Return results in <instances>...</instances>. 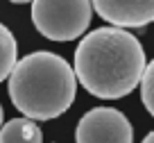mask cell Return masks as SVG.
Listing matches in <instances>:
<instances>
[{
    "label": "cell",
    "instance_id": "5",
    "mask_svg": "<svg viewBox=\"0 0 154 143\" xmlns=\"http://www.w3.org/2000/svg\"><path fill=\"white\" fill-rule=\"evenodd\" d=\"M91 5L93 11L116 30L154 23V0H95Z\"/></svg>",
    "mask_w": 154,
    "mask_h": 143
},
{
    "label": "cell",
    "instance_id": "9",
    "mask_svg": "<svg viewBox=\"0 0 154 143\" xmlns=\"http://www.w3.org/2000/svg\"><path fill=\"white\" fill-rule=\"evenodd\" d=\"M140 143H154V132H149V134H147V136H145Z\"/></svg>",
    "mask_w": 154,
    "mask_h": 143
},
{
    "label": "cell",
    "instance_id": "6",
    "mask_svg": "<svg viewBox=\"0 0 154 143\" xmlns=\"http://www.w3.org/2000/svg\"><path fill=\"white\" fill-rule=\"evenodd\" d=\"M0 143H43L38 123L29 118H11L0 127Z\"/></svg>",
    "mask_w": 154,
    "mask_h": 143
},
{
    "label": "cell",
    "instance_id": "3",
    "mask_svg": "<svg viewBox=\"0 0 154 143\" xmlns=\"http://www.w3.org/2000/svg\"><path fill=\"white\" fill-rule=\"evenodd\" d=\"M93 5L88 0H36L32 2V23L50 41H75L91 25Z\"/></svg>",
    "mask_w": 154,
    "mask_h": 143
},
{
    "label": "cell",
    "instance_id": "8",
    "mask_svg": "<svg viewBox=\"0 0 154 143\" xmlns=\"http://www.w3.org/2000/svg\"><path fill=\"white\" fill-rule=\"evenodd\" d=\"M138 86H140V98H143L145 109L149 111V116H154V59L147 62Z\"/></svg>",
    "mask_w": 154,
    "mask_h": 143
},
{
    "label": "cell",
    "instance_id": "7",
    "mask_svg": "<svg viewBox=\"0 0 154 143\" xmlns=\"http://www.w3.org/2000/svg\"><path fill=\"white\" fill-rule=\"evenodd\" d=\"M16 62H18V46L7 25L0 23V82L9 80L11 71H14Z\"/></svg>",
    "mask_w": 154,
    "mask_h": 143
},
{
    "label": "cell",
    "instance_id": "2",
    "mask_svg": "<svg viewBox=\"0 0 154 143\" xmlns=\"http://www.w3.org/2000/svg\"><path fill=\"white\" fill-rule=\"evenodd\" d=\"M9 98L29 120H52L63 116L77 98L72 66L57 52L36 50L16 62L9 75Z\"/></svg>",
    "mask_w": 154,
    "mask_h": 143
},
{
    "label": "cell",
    "instance_id": "1",
    "mask_svg": "<svg viewBox=\"0 0 154 143\" xmlns=\"http://www.w3.org/2000/svg\"><path fill=\"white\" fill-rule=\"evenodd\" d=\"M145 50L127 30L97 27L75 48L72 73L77 82L100 100H120L140 84Z\"/></svg>",
    "mask_w": 154,
    "mask_h": 143
},
{
    "label": "cell",
    "instance_id": "4",
    "mask_svg": "<svg viewBox=\"0 0 154 143\" xmlns=\"http://www.w3.org/2000/svg\"><path fill=\"white\" fill-rule=\"evenodd\" d=\"M77 143H134V127L122 111L113 107H93L79 118Z\"/></svg>",
    "mask_w": 154,
    "mask_h": 143
},
{
    "label": "cell",
    "instance_id": "10",
    "mask_svg": "<svg viewBox=\"0 0 154 143\" xmlns=\"http://www.w3.org/2000/svg\"><path fill=\"white\" fill-rule=\"evenodd\" d=\"M2 120H5V109H2V105H0V127H2Z\"/></svg>",
    "mask_w": 154,
    "mask_h": 143
}]
</instances>
